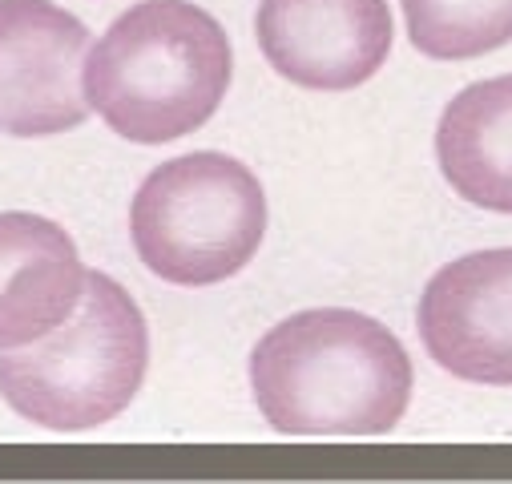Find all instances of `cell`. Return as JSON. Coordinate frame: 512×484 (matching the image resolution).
Instances as JSON below:
<instances>
[{
	"instance_id": "6da1fadb",
	"label": "cell",
	"mask_w": 512,
	"mask_h": 484,
	"mask_svg": "<svg viewBox=\"0 0 512 484\" xmlns=\"http://www.w3.org/2000/svg\"><path fill=\"white\" fill-rule=\"evenodd\" d=\"M250 392L283 436H383L412 400V359L379 319L311 307L250 351Z\"/></svg>"
},
{
	"instance_id": "7a4b0ae2",
	"label": "cell",
	"mask_w": 512,
	"mask_h": 484,
	"mask_svg": "<svg viewBox=\"0 0 512 484\" xmlns=\"http://www.w3.org/2000/svg\"><path fill=\"white\" fill-rule=\"evenodd\" d=\"M230 89V41L190 0L125 9L85 57L89 109L125 142L162 146L194 134Z\"/></svg>"
},
{
	"instance_id": "3957f363",
	"label": "cell",
	"mask_w": 512,
	"mask_h": 484,
	"mask_svg": "<svg viewBox=\"0 0 512 484\" xmlns=\"http://www.w3.org/2000/svg\"><path fill=\"white\" fill-rule=\"evenodd\" d=\"M150 331L138 303L89 271L77 311L37 343L0 351V396L29 424L85 432L130 408L146 380Z\"/></svg>"
},
{
	"instance_id": "277c9868",
	"label": "cell",
	"mask_w": 512,
	"mask_h": 484,
	"mask_svg": "<svg viewBox=\"0 0 512 484\" xmlns=\"http://www.w3.org/2000/svg\"><path fill=\"white\" fill-rule=\"evenodd\" d=\"M267 198L238 158L198 150L146 174L130 206L138 259L174 287H214L263 247Z\"/></svg>"
},
{
	"instance_id": "5b68a950",
	"label": "cell",
	"mask_w": 512,
	"mask_h": 484,
	"mask_svg": "<svg viewBox=\"0 0 512 484\" xmlns=\"http://www.w3.org/2000/svg\"><path fill=\"white\" fill-rule=\"evenodd\" d=\"M89 29L49 0H0V134L53 138L89 117Z\"/></svg>"
},
{
	"instance_id": "8992f818",
	"label": "cell",
	"mask_w": 512,
	"mask_h": 484,
	"mask_svg": "<svg viewBox=\"0 0 512 484\" xmlns=\"http://www.w3.org/2000/svg\"><path fill=\"white\" fill-rule=\"evenodd\" d=\"M254 37L279 77L343 93L388 61L392 9L388 0H259Z\"/></svg>"
},
{
	"instance_id": "52a82bcc",
	"label": "cell",
	"mask_w": 512,
	"mask_h": 484,
	"mask_svg": "<svg viewBox=\"0 0 512 484\" xmlns=\"http://www.w3.org/2000/svg\"><path fill=\"white\" fill-rule=\"evenodd\" d=\"M428 355L456 380L512 388V247L436 271L416 311Z\"/></svg>"
},
{
	"instance_id": "ba28073f",
	"label": "cell",
	"mask_w": 512,
	"mask_h": 484,
	"mask_svg": "<svg viewBox=\"0 0 512 484\" xmlns=\"http://www.w3.org/2000/svg\"><path fill=\"white\" fill-rule=\"evenodd\" d=\"M89 271L73 238L41 214H0V351L37 343L61 327L81 295Z\"/></svg>"
},
{
	"instance_id": "9c48e42d",
	"label": "cell",
	"mask_w": 512,
	"mask_h": 484,
	"mask_svg": "<svg viewBox=\"0 0 512 484\" xmlns=\"http://www.w3.org/2000/svg\"><path fill=\"white\" fill-rule=\"evenodd\" d=\"M436 162L464 202L512 214V73L476 81L448 101Z\"/></svg>"
},
{
	"instance_id": "30bf717a",
	"label": "cell",
	"mask_w": 512,
	"mask_h": 484,
	"mask_svg": "<svg viewBox=\"0 0 512 484\" xmlns=\"http://www.w3.org/2000/svg\"><path fill=\"white\" fill-rule=\"evenodd\" d=\"M412 45L432 61L484 57L512 41V0H400Z\"/></svg>"
}]
</instances>
